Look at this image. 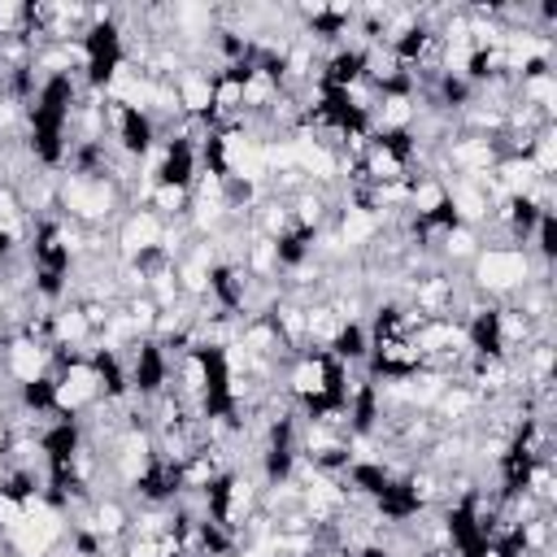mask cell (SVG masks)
<instances>
[{"label":"cell","mask_w":557,"mask_h":557,"mask_svg":"<svg viewBox=\"0 0 557 557\" xmlns=\"http://www.w3.org/2000/svg\"><path fill=\"white\" fill-rule=\"evenodd\" d=\"M174 91H178L183 117H205V122H209V113H213V78H209V74L183 70V74L174 78Z\"/></svg>","instance_id":"6da1fadb"}]
</instances>
